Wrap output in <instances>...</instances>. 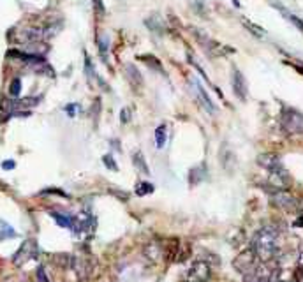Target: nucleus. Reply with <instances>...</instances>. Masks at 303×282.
<instances>
[{
	"instance_id": "obj_1",
	"label": "nucleus",
	"mask_w": 303,
	"mask_h": 282,
	"mask_svg": "<svg viewBox=\"0 0 303 282\" xmlns=\"http://www.w3.org/2000/svg\"><path fill=\"white\" fill-rule=\"evenodd\" d=\"M250 249L261 261H270L279 252V231L273 226L261 228L250 240Z\"/></svg>"
},
{
	"instance_id": "obj_2",
	"label": "nucleus",
	"mask_w": 303,
	"mask_h": 282,
	"mask_svg": "<svg viewBox=\"0 0 303 282\" xmlns=\"http://www.w3.org/2000/svg\"><path fill=\"white\" fill-rule=\"evenodd\" d=\"M280 124L288 134H303V113L295 108H284L280 113Z\"/></svg>"
},
{
	"instance_id": "obj_3",
	"label": "nucleus",
	"mask_w": 303,
	"mask_h": 282,
	"mask_svg": "<svg viewBox=\"0 0 303 282\" xmlns=\"http://www.w3.org/2000/svg\"><path fill=\"white\" fill-rule=\"evenodd\" d=\"M189 90L192 92V97H194L196 102H198L206 113H210V115H215V113H217V108H215V104L212 102L210 95L206 94V90L203 89L201 83H199L196 78L189 80Z\"/></svg>"
},
{
	"instance_id": "obj_4",
	"label": "nucleus",
	"mask_w": 303,
	"mask_h": 282,
	"mask_svg": "<svg viewBox=\"0 0 303 282\" xmlns=\"http://www.w3.org/2000/svg\"><path fill=\"white\" fill-rule=\"evenodd\" d=\"M270 201L280 210H286V212H293L296 208V197L291 192H288L286 189H275L270 194Z\"/></svg>"
},
{
	"instance_id": "obj_5",
	"label": "nucleus",
	"mask_w": 303,
	"mask_h": 282,
	"mask_svg": "<svg viewBox=\"0 0 303 282\" xmlns=\"http://www.w3.org/2000/svg\"><path fill=\"white\" fill-rule=\"evenodd\" d=\"M16 39L23 44L41 43V41L46 39V30H44V27H25L18 32Z\"/></svg>"
},
{
	"instance_id": "obj_6",
	"label": "nucleus",
	"mask_w": 303,
	"mask_h": 282,
	"mask_svg": "<svg viewBox=\"0 0 303 282\" xmlns=\"http://www.w3.org/2000/svg\"><path fill=\"white\" fill-rule=\"evenodd\" d=\"M35 254H37V245H35V242L34 240H25L23 244H21V247L16 251L14 258H12V263L21 267V265L27 263L28 259L34 258Z\"/></svg>"
},
{
	"instance_id": "obj_7",
	"label": "nucleus",
	"mask_w": 303,
	"mask_h": 282,
	"mask_svg": "<svg viewBox=\"0 0 303 282\" xmlns=\"http://www.w3.org/2000/svg\"><path fill=\"white\" fill-rule=\"evenodd\" d=\"M189 282H206L210 279V265L205 261H196L187 274Z\"/></svg>"
},
{
	"instance_id": "obj_8",
	"label": "nucleus",
	"mask_w": 303,
	"mask_h": 282,
	"mask_svg": "<svg viewBox=\"0 0 303 282\" xmlns=\"http://www.w3.org/2000/svg\"><path fill=\"white\" fill-rule=\"evenodd\" d=\"M41 97H27V99H12L9 102L4 104V109H7L9 113L12 115H18L20 109H28V108H34L35 104H39Z\"/></svg>"
},
{
	"instance_id": "obj_9",
	"label": "nucleus",
	"mask_w": 303,
	"mask_h": 282,
	"mask_svg": "<svg viewBox=\"0 0 303 282\" xmlns=\"http://www.w3.org/2000/svg\"><path fill=\"white\" fill-rule=\"evenodd\" d=\"M231 87H233V92L238 99L240 100L247 99V82H245V76L236 67L233 69V76H231Z\"/></svg>"
},
{
	"instance_id": "obj_10",
	"label": "nucleus",
	"mask_w": 303,
	"mask_h": 282,
	"mask_svg": "<svg viewBox=\"0 0 303 282\" xmlns=\"http://www.w3.org/2000/svg\"><path fill=\"white\" fill-rule=\"evenodd\" d=\"M257 164H259L261 168H264V170H268L270 173L279 171L284 168L280 157L277 154H272V152H268V154H261L259 157H257Z\"/></svg>"
},
{
	"instance_id": "obj_11",
	"label": "nucleus",
	"mask_w": 303,
	"mask_h": 282,
	"mask_svg": "<svg viewBox=\"0 0 303 282\" xmlns=\"http://www.w3.org/2000/svg\"><path fill=\"white\" fill-rule=\"evenodd\" d=\"M125 74H127L129 82H131L132 85H136V87H141V85H143V78H141V73L138 71L136 66L129 64V66L125 67Z\"/></svg>"
},
{
	"instance_id": "obj_12",
	"label": "nucleus",
	"mask_w": 303,
	"mask_h": 282,
	"mask_svg": "<svg viewBox=\"0 0 303 282\" xmlns=\"http://www.w3.org/2000/svg\"><path fill=\"white\" fill-rule=\"evenodd\" d=\"M147 27L150 28L152 32H155V34H162L164 32V21L159 14H153L152 18L147 19Z\"/></svg>"
},
{
	"instance_id": "obj_13",
	"label": "nucleus",
	"mask_w": 303,
	"mask_h": 282,
	"mask_svg": "<svg viewBox=\"0 0 303 282\" xmlns=\"http://www.w3.org/2000/svg\"><path fill=\"white\" fill-rule=\"evenodd\" d=\"M167 141V125L160 124L159 127L155 129V145L157 148H164Z\"/></svg>"
},
{
	"instance_id": "obj_14",
	"label": "nucleus",
	"mask_w": 303,
	"mask_h": 282,
	"mask_svg": "<svg viewBox=\"0 0 303 282\" xmlns=\"http://www.w3.org/2000/svg\"><path fill=\"white\" fill-rule=\"evenodd\" d=\"M51 217H53L57 222H59V226H62V228H69L73 229L74 228V220L71 215H64V213H57V212H51Z\"/></svg>"
},
{
	"instance_id": "obj_15",
	"label": "nucleus",
	"mask_w": 303,
	"mask_h": 282,
	"mask_svg": "<svg viewBox=\"0 0 303 282\" xmlns=\"http://www.w3.org/2000/svg\"><path fill=\"white\" fill-rule=\"evenodd\" d=\"M132 161H134V166H136L143 175L150 173V170H148V166H147V161H145V157H143V154H141V152H136V154L132 155Z\"/></svg>"
},
{
	"instance_id": "obj_16",
	"label": "nucleus",
	"mask_w": 303,
	"mask_h": 282,
	"mask_svg": "<svg viewBox=\"0 0 303 282\" xmlns=\"http://www.w3.org/2000/svg\"><path fill=\"white\" fill-rule=\"evenodd\" d=\"M97 46H99V51H101L102 60H104V62H108V58H106L108 50H109V37H108V35L102 34L101 37H97Z\"/></svg>"
},
{
	"instance_id": "obj_17",
	"label": "nucleus",
	"mask_w": 303,
	"mask_h": 282,
	"mask_svg": "<svg viewBox=\"0 0 303 282\" xmlns=\"http://www.w3.org/2000/svg\"><path fill=\"white\" fill-rule=\"evenodd\" d=\"M21 94V80L20 78H14L11 82V85H9V95L12 97V99H18Z\"/></svg>"
},
{
	"instance_id": "obj_18",
	"label": "nucleus",
	"mask_w": 303,
	"mask_h": 282,
	"mask_svg": "<svg viewBox=\"0 0 303 282\" xmlns=\"http://www.w3.org/2000/svg\"><path fill=\"white\" fill-rule=\"evenodd\" d=\"M279 9H280V11H282V14L286 16V18H288L289 21H291V23L295 25L296 28H300V30L303 32V21H302V19H300V18H296V16H295V14H291V12H288V11H286V9H284V7H279Z\"/></svg>"
},
{
	"instance_id": "obj_19",
	"label": "nucleus",
	"mask_w": 303,
	"mask_h": 282,
	"mask_svg": "<svg viewBox=\"0 0 303 282\" xmlns=\"http://www.w3.org/2000/svg\"><path fill=\"white\" fill-rule=\"evenodd\" d=\"M153 192V186L150 182H140L136 186V194L138 196H145V194Z\"/></svg>"
},
{
	"instance_id": "obj_20",
	"label": "nucleus",
	"mask_w": 303,
	"mask_h": 282,
	"mask_svg": "<svg viewBox=\"0 0 303 282\" xmlns=\"http://www.w3.org/2000/svg\"><path fill=\"white\" fill-rule=\"evenodd\" d=\"M243 25H245V27H247V28H249V30L252 32L254 35H259V37H263V35L266 34V32H264L263 28L256 27V25H252V23H250V21H247V19H243Z\"/></svg>"
},
{
	"instance_id": "obj_21",
	"label": "nucleus",
	"mask_w": 303,
	"mask_h": 282,
	"mask_svg": "<svg viewBox=\"0 0 303 282\" xmlns=\"http://www.w3.org/2000/svg\"><path fill=\"white\" fill-rule=\"evenodd\" d=\"M85 73H86V76H88V82H93L95 74H93L92 62H90V58H88V55H86V53H85Z\"/></svg>"
},
{
	"instance_id": "obj_22",
	"label": "nucleus",
	"mask_w": 303,
	"mask_h": 282,
	"mask_svg": "<svg viewBox=\"0 0 303 282\" xmlns=\"http://www.w3.org/2000/svg\"><path fill=\"white\" fill-rule=\"evenodd\" d=\"M102 161H104L106 168H109V170H113V171H117V170H118L117 163H115V159H113L111 155H104V157H102Z\"/></svg>"
},
{
	"instance_id": "obj_23",
	"label": "nucleus",
	"mask_w": 303,
	"mask_h": 282,
	"mask_svg": "<svg viewBox=\"0 0 303 282\" xmlns=\"http://www.w3.org/2000/svg\"><path fill=\"white\" fill-rule=\"evenodd\" d=\"M120 120H122V124H129V120H131V109H129V108H124V109H122Z\"/></svg>"
},
{
	"instance_id": "obj_24",
	"label": "nucleus",
	"mask_w": 303,
	"mask_h": 282,
	"mask_svg": "<svg viewBox=\"0 0 303 282\" xmlns=\"http://www.w3.org/2000/svg\"><path fill=\"white\" fill-rule=\"evenodd\" d=\"M93 2V7H95V11L99 12V14H104V4H102V0H92Z\"/></svg>"
},
{
	"instance_id": "obj_25",
	"label": "nucleus",
	"mask_w": 303,
	"mask_h": 282,
	"mask_svg": "<svg viewBox=\"0 0 303 282\" xmlns=\"http://www.w3.org/2000/svg\"><path fill=\"white\" fill-rule=\"evenodd\" d=\"M37 279H39L41 282H50V281H48V277H46V272H44V268H43V267H39V268H37Z\"/></svg>"
},
{
	"instance_id": "obj_26",
	"label": "nucleus",
	"mask_w": 303,
	"mask_h": 282,
	"mask_svg": "<svg viewBox=\"0 0 303 282\" xmlns=\"http://www.w3.org/2000/svg\"><path fill=\"white\" fill-rule=\"evenodd\" d=\"M76 108H78V104H69L66 106V111L69 113V116H74L76 115Z\"/></svg>"
},
{
	"instance_id": "obj_27",
	"label": "nucleus",
	"mask_w": 303,
	"mask_h": 282,
	"mask_svg": "<svg viewBox=\"0 0 303 282\" xmlns=\"http://www.w3.org/2000/svg\"><path fill=\"white\" fill-rule=\"evenodd\" d=\"M2 168H4V170H12V168H14V161H4V163H2Z\"/></svg>"
},
{
	"instance_id": "obj_28",
	"label": "nucleus",
	"mask_w": 303,
	"mask_h": 282,
	"mask_svg": "<svg viewBox=\"0 0 303 282\" xmlns=\"http://www.w3.org/2000/svg\"><path fill=\"white\" fill-rule=\"evenodd\" d=\"M298 267L303 268V247L300 249V252H298Z\"/></svg>"
},
{
	"instance_id": "obj_29",
	"label": "nucleus",
	"mask_w": 303,
	"mask_h": 282,
	"mask_svg": "<svg viewBox=\"0 0 303 282\" xmlns=\"http://www.w3.org/2000/svg\"><path fill=\"white\" fill-rule=\"evenodd\" d=\"M277 282H298V281H277Z\"/></svg>"
}]
</instances>
